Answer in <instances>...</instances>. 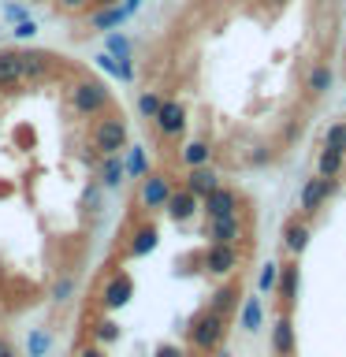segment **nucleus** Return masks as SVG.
<instances>
[{"label":"nucleus","instance_id":"obj_1","mask_svg":"<svg viewBox=\"0 0 346 357\" xmlns=\"http://www.w3.org/2000/svg\"><path fill=\"white\" fill-rule=\"evenodd\" d=\"M183 331H186V346H190V350H194L197 357H209V354H216L220 346L227 342L231 320L216 317L212 309H197L194 317L183 324Z\"/></svg>","mask_w":346,"mask_h":357},{"label":"nucleus","instance_id":"obj_2","mask_svg":"<svg viewBox=\"0 0 346 357\" xmlns=\"http://www.w3.org/2000/svg\"><path fill=\"white\" fill-rule=\"evenodd\" d=\"M67 105H71V112L78 119H97V116H105V112H112V89H108V82H100V78L82 75L67 86Z\"/></svg>","mask_w":346,"mask_h":357},{"label":"nucleus","instance_id":"obj_3","mask_svg":"<svg viewBox=\"0 0 346 357\" xmlns=\"http://www.w3.org/2000/svg\"><path fill=\"white\" fill-rule=\"evenodd\" d=\"M89 145H93L97 156H112V153H123L130 145V123L123 119V112H105V116L93 119L89 127Z\"/></svg>","mask_w":346,"mask_h":357},{"label":"nucleus","instance_id":"obj_4","mask_svg":"<svg viewBox=\"0 0 346 357\" xmlns=\"http://www.w3.org/2000/svg\"><path fill=\"white\" fill-rule=\"evenodd\" d=\"M194 261L201 264V272L212 275V279H234L242 272V261H246V253H242V245H209L205 242V250L194 253Z\"/></svg>","mask_w":346,"mask_h":357},{"label":"nucleus","instance_id":"obj_5","mask_svg":"<svg viewBox=\"0 0 346 357\" xmlns=\"http://www.w3.org/2000/svg\"><path fill=\"white\" fill-rule=\"evenodd\" d=\"M130 301H134V275L127 268H112L105 275V283H100V290H97L100 312H119V309H127Z\"/></svg>","mask_w":346,"mask_h":357},{"label":"nucleus","instance_id":"obj_6","mask_svg":"<svg viewBox=\"0 0 346 357\" xmlns=\"http://www.w3.org/2000/svg\"><path fill=\"white\" fill-rule=\"evenodd\" d=\"M172 190H175V178L167 175V172H145V178H138V208L145 212V216H156V212H164L167 205V197H172Z\"/></svg>","mask_w":346,"mask_h":357},{"label":"nucleus","instance_id":"obj_7","mask_svg":"<svg viewBox=\"0 0 346 357\" xmlns=\"http://www.w3.org/2000/svg\"><path fill=\"white\" fill-rule=\"evenodd\" d=\"M339 186H343L339 178H324V175L306 178V183H301V190H298V216L313 220L335 194H339Z\"/></svg>","mask_w":346,"mask_h":357},{"label":"nucleus","instance_id":"obj_8","mask_svg":"<svg viewBox=\"0 0 346 357\" xmlns=\"http://www.w3.org/2000/svg\"><path fill=\"white\" fill-rule=\"evenodd\" d=\"M186 123H190V112H186L183 100L164 97V105H160V112H156V119H153V130L160 134V142H179L186 134Z\"/></svg>","mask_w":346,"mask_h":357},{"label":"nucleus","instance_id":"obj_9","mask_svg":"<svg viewBox=\"0 0 346 357\" xmlns=\"http://www.w3.org/2000/svg\"><path fill=\"white\" fill-rule=\"evenodd\" d=\"M242 205H246V197L239 194V190L220 183L209 197H201V216L205 220H227V216H239Z\"/></svg>","mask_w":346,"mask_h":357},{"label":"nucleus","instance_id":"obj_10","mask_svg":"<svg viewBox=\"0 0 346 357\" xmlns=\"http://www.w3.org/2000/svg\"><path fill=\"white\" fill-rule=\"evenodd\" d=\"M268 346H272V357H298V324L290 317V309H279V317L272 320Z\"/></svg>","mask_w":346,"mask_h":357},{"label":"nucleus","instance_id":"obj_11","mask_svg":"<svg viewBox=\"0 0 346 357\" xmlns=\"http://www.w3.org/2000/svg\"><path fill=\"white\" fill-rule=\"evenodd\" d=\"M156 245H160V227L153 223V216H145L130 227V238H127V245H123V253L138 261V257H149Z\"/></svg>","mask_w":346,"mask_h":357},{"label":"nucleus","instance_id":"obj_12","mask_svg":"<svg viewBox=\"0 0 346 357\" xmlns=\"http://www.w3.org/2000/svg\"><path fill=\"white\" fill-rule=\"evenodd\" d=\"M205 242L209 245H242L246 242V220L242 212L227 220H209L205 223Z\"/></svg>","mask_w":346,"mask_h":357},{"label":"nucleus","instance_id":"obj_13","mask_svg":"<svg viewBox=\"0 0 346 357\" xmlns=\"http://www.w3.org/2000/svg\"><path fill=\"white\" fill-rule=\"evenodd\" d=\"M298 294H301V264L294 261V257H290V261L279 264V283H276L279 309H290V312H294Z\"/></svg>","mask_w":346,"mask_h":357},{"label":"nucleus","instance_id":"obj_14","mask_svg":"<svg viewBox=\"0 0 346 357\" xmlns=\"http://www.w3.org/2000/svg\"><path fill=\"white\" fill-rule=\"evenodd\" d=\"M164 216L175 223V227H186V223H194L201 216V201L190 194V190L183 186H175L172 190V197H167V205H164Z\"/></svg>","mask_w":346,"mask_h":357},{"label":"nucleus","instance_id":"obj_15","mask_svg":"<svg viewBox=\"0 0 346 357\" xmlns=\"http://www.w3.org/2000/svg\"><path fill=\"white\" fill-rule=\"evenodd\" d=\"M242 287L234 283V279H223V283L209 294V301H205V309H212L216 317H223V320H234V312H239V305H242Z\"/></svg>","mask_w":346,"mask_h":357},{"label":"nucleus","instance_id":"obj_16","mask_svg":"<svg viewBox=\"0 0 346 357\" xmlns=\"http://www.w3.org/2000/svg\"><path fill=\"white\" fill-rule=\"evenodd\" d=\"M22 86H27L22 52L19 49H0V93H19Z\"/></svg>","mask_w":346,"mask_h":357},{"label":"nucleus","instance_id":"obj_17","mask_svg":"<svg viewBox=\"0 0 346 357\" xmlns=\"http://www.w3.org/2000/svg\"><path fill=\"white\" fill-rule=\"evenodd\" d=\"M22 71H27V86L49 82L56 75V56L45 49H22Z\"/></svg>","mask_w":346,"mask_h":357},{"label":"nucleus","instance_id":"obj_18","mask_svg":"<svg viewBox=\"0 0 346 357\" xmlns=\"http://www.w3.org/2000/svg\"><path fill=\"white\" fill-rule=\"evenodd\" d=\"M309 242H313L309 220H306V216H290V220L283 223V250L294 257V261H301V253L309 250Z\"/></svg>","mask_w":346,"mask_h":357},{"label":"nucleus","instance_id":"obj_19","mask_svg":"<svg viewBox=\"0 0 346 357\" xmlns=\"http://www.w3.org/2000/svg\"><path fill=\"white\" fill-rule=\"evenodd\" d=\"M223 183V175L216 172V164H205V167H186V175H183V190H190L197 201L201 197H209L212 190H216Z\"/></svg>","mask_w":346,"mask_h":357},{"label":"nucleus","instance_id":"obj_20","mask_svg":"<svg viewBox=\"0 0 346 357\" xmlns=\"http://www.w3.org/2000/svg\"><path fill=\"white\" fill-rule=\"evenodd\" d=\"M93 178L105 190H119L127 183V167H123V153H112V156H97L93 164Z\"/></svg>","mask_w":346,"mask_h":357},{"label":"nucleus","instance_id":"obj_21","mask_svg":"<svg viewBox=\"0 0 346 357\" xmlns=\"http://www.w3.org/2000/svg\"><path fill=\"white\" fill-rule=\"evenodd\" d=\"M234 320H239V331H242V335H261V328H264V301H261V294L242 298V305H239V312H234Z\"/></svg>","mask_w":346,"mask_h":357},{"label":"nucleus","instance_id":"obj_22","mask_svg":"<svg viewBox=\"0 0 346 357\" xmlns=\"http://www.w3.org/2000/svg\"><path fill=\"white\" fill-rule=\"evenodd\" d=\"M123 339V328H119V320L112 317V312H100V317L89 320V342H97V346H116Z\"/></svg>","mask_w":346,"mask_h":357},{"label":"nucleus","instance_id":"obj_23","mask_svg":"<svg viewBox=\"0 0 346 357\" xmlns=\"http://www.w3.org/2000/svg\"><path fill=\"white\" fill-rule=\"evenodd\" d=\"M123 167H127V183L145 178V172H149V149L138 142H130L127 149H123Z\"/></svg>","mask_w":346,"mask_h":357},{"label":"nucleus","instance_id":"obj_24","mask_svg":"<svg viewBox=\"0 0 346 357\" xmlns=\"http://www.w3.org/2000/svg\"><path fill=\"white\" fill-rule=\"evenodd\" d=\"M212 156H216V149H212L209 138H194V142H186L183 149H179L183 167H205V164H212Z\"/></svg>","mask_w":346,"mask_h":357},{"label":"nucleus","instance_id":"obj_25","mask_svg":"<svg viewBox=\"0 0 346 357\" xmlns=\"http://www.w3.org/2000/svg\"><path fill=\"white\" fill-rule=\"evenodd\" d=\"M127 19H130V15H127V11H123L119 4H112V8H93V15H89V26L100 30V33H112V30H119Z\"/></svg>","mask_w":346,"mask_h":357},{"label":"nucleus","instance_id":"obj_26","mask_svg":"<svg viewBox=\"0 0 346 357\" xmlns=\"http://www.w3.org/2000/svg\"><path fill=\"white\" fill-rule=\"evenodd\" d=\"M331 86H335V71H331V67H328V63H313V67H309V75H306L309 97H324Z\"/></svg>","mask_w":346,"mask_h":357},{"label":"nucleus","instance_id":"obj_27","mask_svg":"<svg viewBox=\"0 0 346 357\" xmlns=\"http://www.w3.org/2000/svg\"><path fill=\"white\" fill-rule=\"evenodd\" d=\"M75 294H78V275H71V272H60L49 283V301L52 305H67Z\"/></svg>","mask_w":346,"mask_h":357},{"label":"nucleus","instance_id":"obj_28","mask_svg":"<svg viewBox=\"0 0 346 357\" xmlns=\"http://www.w3.org/2000/svg\"><path fill=\"white\" fill-rule=\"evenodd\" d=\"M93 63H97L105 75L119 78V82H134V63H130V60H116V56H108V52H97Z\"/></svg>","mask_w":346,"mask_h":357},{"label":"nucleus","instance_id":"obj_29","mask_svg":"<svg viewBox=\"0 0 346 357\" xmlns=\"http://www.w3.org/2000/svg\"><path fill=\"white\" fill-rule=\"evenodd\" d=\"M343 172H346V156L335 153V149H324V145H320V153H317V175H324V178H343Z\"/></svg>","mask_w":346,"mask_h":357},{"label":"nucleus","instance_id":"obj_30","mask_svg":"<svg viewBox=\"0 0 346 357\" xmlns=\"http://www.w3.org/2000/svg\"><path fill=\"white\" fill-rule=\"evenodd\" d=\"M52 350V331L49 328H30L27 331V357H49Z\"/></svg>","mask_w":346,"mask_h":357},{"label":"nucleus","instance_id":"obj_31","mask_svg":"<svg viewBox=\"0 0 346 357\" xmlns=\"http://www.w3.org/2000/svg\"><path fill=\"white\" fill-rule=\"evenodd\" d=\"M279 264H283V261H264V264H261V272H257V294H261V298H272V294H276Z\"/></svg>","mask_w":346,"mask_h":357},{"label":"nucleus","instance_id":"obj_32","mask_svg":"<svg viewBox=\"0 0 346 357\" xmlns=\"http://www.w3.org/2000/svg\"><path fill=\"white\" fill-rule=\"evenodd\" d=\"M82 208L89 216H100V212H105V186H100L97 178H89L86 190H82Z\"/></svg>","mask_w":346,"mask_h":357},{"label":"nucleus","instance_id":"obj_33","mask_svg":"<svg viewBox=\"0 0 346 357\" xmlns=\"http://www.w3.org/2000/svg\"><path fill=\"white\" fill-rule=\"evenodd\" d=\"M160 105H164V93H160V89H142V93H138V116H142L145 123L156 119Z\"/></svg>","mask_w":346,"mask_h":357},{"label":"nucleus","instance_id":"obj_34","mask_svg":"<svg viewBox=\"0 0 346 357\" xmlns=\"http://www.w3.org/2000/svg\"><path fill=\"white\" fill-rule=\"evenodd\" d=\"M105 52L116 56V60H130V38L123 30H112L105 33Z\"/></svg>","mask_w":346,"mask_h":357},{"label":"nucleus","instance_id":"obj_35","mask_svg":"<svg viewBox=\"0 0 346 357\" xmlns=\"http://www.w3.org/2000/svg\"><path fill=\"white\" fill-rule=\"evenodd\" d=\"M324 149H335L346 156V123H331L328 130H324Z\"/></svg>","mask_w":346,"mask_h":357},{"label":"nucleus","instance_id":"obj_36","mask_svg":"<svg viewBox=\"0 0 346 357\" xmlns=\"http://www.w3.org/2000/svg\"><path fill=\"white\" fill-rule=\"evenodd\" d=\"M153 357H190V350L167 339V342H156V346H153Z\"/></svg>","mask_w":346,"mask_h":357},{"label":"nucleus","instance_id":"obj_37","mask_svg":"<svg viewBox=\"0 0 346 357\" xmlns=\"http://www.w3.org/2000/svg\"><path fill=\"white\" fill-rule=\"evenodd\" d=\"M272 160H276V153L264 149V145H253V149L246 153V164H253V167H264V164H272Z\"/></svg>","mask_w":346,"mask_h":357},{"label":"nucleus","instance_id":"obj_38","mask_svg":"<svg viewBox=\"0 0 346 357\" xmlns=\"http://www.w3.org/2000/svg\"><path fill=\"white\" fill-rule=\"evenodd\" d=\"M52 8L63 15H78V11H89V0H52Z\"/></svg>","mask_w":346,"mask_h":357},{"label":"nucleus","instance_id":"obj_39","mask_svg":"<svg viewBox=\"0 0 346 357\" xmlns=\"http://www.w3.org/2000/svg\"><path fill=\"white\" fill-rule=\"evenodd\" d=\"M11 33H15L19 41H33V33H38V22H33V19H19L15 26H11Z\"/></svg>","mask_w":346,"mask_h":357},{"label":"nucleus","instance_id":"obj_40","mask_svg":"<svg viewBox=\"0 0 346 357\" xmlns=\"http://www.w3.org/2000/svg\"><path fill=\"white\" fill-rule=\"evenodd\" d=\"M75 357H108V350H105V346H97V342H82L75 350Z\"/></svg>","mask_w":346,"mask_h":357},{"label":"nucleus","instance_id":"obj_41","mask_svg":"<svg viewBox=\"0 0 346 357\" xmlns=\"http://www.w3.org/2000/svg\"><path fill=\"white\" fill-rule=\"evenodd\" d=\"M0 357H22V354H19V346L11 342L8 335H0Z\"/></svg>","mask_w":346,"mask_h":357},{"label":"nucleus","instance_id":"obj_42","mask_svg":"<svg viewBox=\"0 0 346 357\" xmlns=\"http://www.w3.org/2000/svg\"><path fill=\"white\" fill-rule=\"evenodd\" d=\"M4 15H8L11 22H19V19H30V15H27V8H22V4H8V8H4Z\"/></svg>","mask_w":346,"mask_h":357},{"label":"nucleus","instance_id":"obj_43","mask_svg":"<svg viewBox=\"0 0 346 357\" xmlns=\"http://www.w3.org/2000/svg\"><path fill=\"white\" fill-rule=\"evenodd\" d=\"M119 8H123V11H127V15H134V11H138V8H142V0H119Z\"/></svg>","mask_w":346,"mask_h":357},{"label":"nucleus","instance_id":"obj_44","mask_svg":"<svg viewBox=\"0 0 346 357\" xmlns=\"http://www.w3.org/2000/svg\"><path fill=\"white\" fill-rule=\"evenodd\" d=\"M112 4H119V0H89V8H112Z\"/></svg>","mask_w":346,"mask_h":357},{"label":"nucleus","instance_id":"obj_45","mask_svg":"<svg viewBox=\"0 0 346 357\" xmlns=\"http://www.w3.org/2000/svg\"><path fill=\"white\" fill-rule=\"evenodd\" d=\"M209 357H234V354L227 350V346H220V350H216V354H209Z\"/></svg>","mask_w":346,"mask_h":357},{"label":"nucleus","instance_id":"obj_46","mask_svg":"<svg viewBox=\"0 0 346 357\" xmlns=\"http://www.w3.org/2000/svg\"><path fill=\"white\" fill-rule=\"evenodd\" d=\"M264 4H272V8H287L290 0H264Z\"/></svg>","mask_w":346,"mask_h":357}]
</instances>
